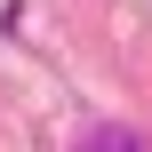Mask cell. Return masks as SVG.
I'll return each mask as SVG.
<instances>
[{
    "label": "cell",
    "mask_w": 152,
    "mask_h": 152,
    "mask_svg": "<svg viewBox=\"0 0 152 152\" xmlns=\"http://www.w3.org/2000/svg\"><path fill=\"white\" fill-rule=\"evenodd\" d=\"M80 152H144V136H136V128H88Z\"/></svg>",
    "instance_id": "cell-1"
}]
</instances>
